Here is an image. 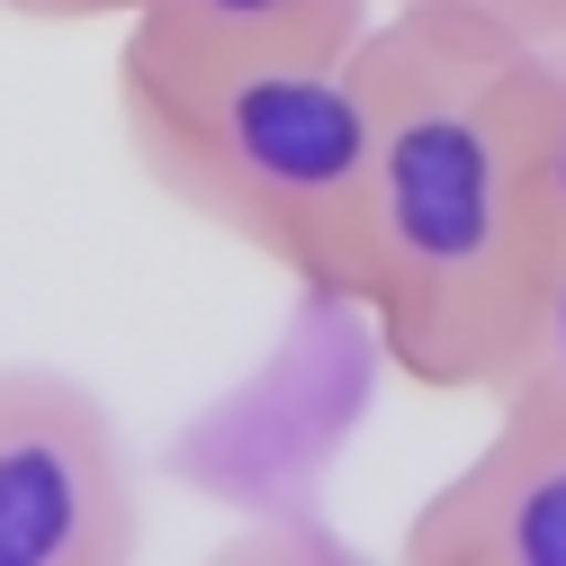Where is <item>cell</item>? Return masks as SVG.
Instances as JSON below:
<instances>
[{
    "label": "cell",
    "mask_w": 566,
    "mask_h": 566,
    "mask_svg": "<svg viewBox=\"0 0 566 566\" xmlns=\"http://www.w3.org/2000/svg\"><path fill=\"white\" fill-rule=\"evenodd\" d=\"M145 468L117 405L45 360H0V566H126Z\"/></svg>",
    "instance_id": "obj_3"
},
{
    "label": "cell",
    "mask_w": 566,
    "mask_h": 566,
    "mask_svg": "<svg viewBox=\"0 0 566 566\" xmlns=\"http://www.w3.org/2000/svg\"><path fill=\"white\" fill-rule=\"evenodd\" d=\"M369 91V289L378 350L432 396H494L539 297V217L513 135V45L387 10L360 36Z\"/></svg>",
    "instance_id": "obj_1"
},
{
    "label": "cell",
    "mask_w": 566,
    "mask_h": 566,
    "mask_svg": "<svg viewBox=\"0 0 566 566\" xmlns=\"http://www.w3.org/2000/svg\"><path fill=\"white\" fill-rule=\"evenodd\" d=\"M494 396L566 413V243H548V261H539L531 324H522V342H513V369L494 378Z\"/></svg>",
    "instance_id": "obj_7"
},
{
    "label": "cell",
    "mask_w": 566,
    "mask_h": 566,
    "mask_svg": "<svg viewBox=\"0 0 566 566\" xmlns=\"http://www.w3.org/2000/svg\"><path fill=\"white\" fill-rule=\"evenodd\" d=\"M145 28L198 45H261V54H360L387 0H145Z\"/></svg>",
    "instance_id": "obj_5"
},
{
    "label": "cell",
    "mask_w": 566,
    "mask_h": 566,
    "mask_svg": "<svg viewBox=\"0 0 566 566\" xmlns=\"http://www.w3.org/2000/svg\"><path fill=\"white\" fill-rule=\"evenodd\" d=\"M513 135L539 243H566V45H513Z\"/></svg>",
    "instance_id": "obj_6"
},
{
    "label": "cell",
    "mask_w": 566,
    "mask_h": 566,
    "mask_svg": "<svg viewBox=\"0 0 566 566\" xmlns=\"http://www.w3.org/2000/svg\"><path fill=\"white\" fill-rule=\"evenodd\" d=\"M117 126L180 217L261 252L324 306L369 289V91L360 54L198 45L126 19Z\"/></svg>",
    "instance_id": "obj_2"
},
{
    "label": "cell",
    "mask_w": 566,
    "mask_h": 566,
    "mask_svg": "<svg viewBox=\"0 0 566 566\" xmlns=\"http://www.w3.org/2000/svg\"><path fill=\"white\" fill-rule=\"evenodd\" d=\"M405 566H566V413L494 396V432L422 494Z\"/></svg>",
    "instance_id": "obj_4"
},
{
    "label": "cell",
    "mask_w": 566,
    "mask_h": 566,
    "mask_svg": "<svg viewBox=\"0 0 566 566\" xmlns=\"http://www.w3.org/2000/svg\"><path fill=\"white\" fill-rule=\"evenodd\" d=\"M10 19H45V28H91V19H135L145 0H0Z\"/></svg>",
    "instance_id": "obj_9"
},
{
    "label": "cell",
    "mask_w": 566,
    "mask_h": 566,
    "mask_svg": "<svg viewBox=\"0 0 566 566\" xmlns=\"http://www.w3.org/2000/svg\"><path fill=\"white\" fill-rule=\"evenodd\" d=\"M387 10H432L504 45H566V0H387Z\"/></svg>",
    "instance_id": "obj_8"
}]
</instances>
